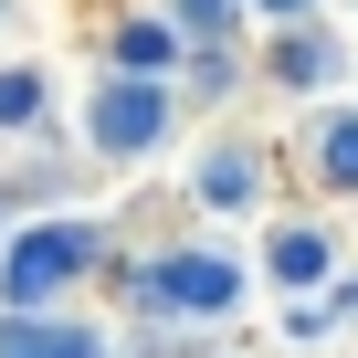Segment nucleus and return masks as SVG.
Returning <instances> with one entry per match:
<instances>
[{
    "mask_svg": "<svg viewBox=\"0 0 358 358\" xmlns=\"http://www.w3.org/2000/svg\"><path fill=\"white\" fill-rule=\"evenodd\" d=\"M327 11H337V0H253L264 32H285V22H327Z\"/></svg>",
    "mask_w": 358,
    "mask_h": 358,
    "instance_id": "obj_12",
    "label": "nucleus"
},
{
    "mask_svg": "<svg viewBox=\"0 0 358 358\" xmlns=\"http://www.w3.org/2000/svg\"><path fill=\"white\" fill-rule=\"evenodd\" d=\"M264 285H274V295L337 285V232H327V222H274V232H264Z\"/></svg>",
    "mask_w": 358,
    "mask_h": 358,
    "instance_id": "obj_6",
    "label": "nucleus"
},
{
    "mask_svg": "<svg viewBox=\"0 0 358 358\" xmlns=\"http://www.w3.org/2000/svg\"><path fill=\"white\" fill-rule=\"evenodd\" d=\"M0 358H106L95 327H0Z\"/></svg>",
    "mask_w": 358,
    "mask_h": 358,
    "instance_id": "obj_11",
    "label": "nucleus"
},
{
    "mask_svg": "<svg viewBox=\"0 0 358 358\" xmlns=\"http://www.w3.org/2000/svg\"><path fill=\"white\" fill-rule=\"evenodd\" d=\"M169 127H179V85L169 74H95V95H85V148L95 158H148V148H169Z\"/></svg>",
    "mask_w": 358,
    "mask_h": 358,
    "instance_id": "obj_2",
    "label": "nucleus"
},
{
    "mask_svg": "<svg viewBox=\"0 0 358 358\" xmlns=\"http://www.w3.org/2000/svg\"><path fill=\"white\" fill-rule=\"evenodd\" d=\"M106 64L116 74H179V64H190V32L169 22V0H158V11H116L106 22Z\"/></svg>",
    "mask_w": 358,
    "mask_h": 358,
    "instance_id": "obj_7",
    "label": "nucleus"
},
{
    "mask_svg": "<svg viewBox=\"0 0 358 358\" xmlns=\"http://www.w3.org/2000/svg\"><path fill=\"white\" fill-rule=\"evenodd\" d=\"M106 264V232L95 222H22L11 243H0V306H11V316H32V306H64L85 274Z\"/></svg>",
    "mask_w": 358,
    "mask_h": 358,
    "instance_id": "obj_1",
    "label": "nucleus"
},
{
    "mask_svg": "<svg viewBox=\"0 0 358 358\" xmlns=\"http://www.w3.org/2000/svg\"><path fill=\"white\" fill-rule=\"evenodd\" d=\"M53 116V74L43 64H0V137H32Z\"/></svg>",
    "mask_w": 358,
    "mask_h": 358,
    "instance_id": "obj_10",
    "label": "nucleus"
},
{
    "mask_svg": "<svg viewBox=\"0 0 358 358\" xmlns=\"http://www.w3.org/2000/svg\"><path fill=\"white\" fill-rule=\"evenodd\" d=\"M169 22L190 32V53H232L243 32H264V22H253V0H169Z\"/></svg>",
    "mask_w": 358,
    "mask_h": 358,
    "instance_id": "obj_9",
    "label": "nucleus"
},
{
    "mask_svg": "<svg viewBox=\"0 0 358 358\" xmlns=\"http://www.w3.org/2000/svg\"><path fill=\"white\" fill-rule=\"evenodd\" d=\"M337 74H348V43H337L327 22H285V32H264V85H274V95L327 106V95H337Z\"/></svg>",
    "mask_w": 358,
    "mask_h": 358,
    "instance_id": "obj_3",
    "label": "nucleus"
},
{
    "mask_svg": "<svg viewBox=\"0 0 358 358\" xmlns=\"http://www.w3.org/2000/svg\"><path fill=\"white\" fill-rule=\"evenodd\" d=\"M264 190H274V179H264V148H253V137H211V148L190 158V201L222 211V222L264 211Z\"/></svg>",
    "mask_w": 358,
    "mask_h": 358,
    "instance_id": "obj_4",
    "label": "nucleus"
},
{
    "mask_svg": "<svg viewBox=\"0 0 358 358\" xmlns=\"http://www.w3.org/2000/svg\"><path fill=\"white\" fill-rule=\"evenodd\" d=\"M11 22H22V0H0V32H11Z\"/></svg>",
    "mask_w": 358,
    "mask_h": 358,
    "instance_id": "obj_13",
    "label": "nucleus"
},
{
    "mask_svg": "<svg viewBox=\"0 0 358 358\" xmlns=\"http://www.w3.org/2000/svg\"><path fill=\"white\" fill-rule=\"evenodd\" d=\"M148 295L179 306V316H222V306L243 295V264H222V253H169V264L148 274Z\"/></svg>",
    "mask_w": 358,
    "mask_h": 358,
    "instance_id": "obj_8",
    "label": "nucleus"
},
{
    "mask_svg": "<svg viewBox=\"0 0 358 358\" xmlns=\"http://www.w3.org/2000/svg\"><path fill=\"white\" fill-rule=\"evenodd\" d=\"M306 179L327 201H358V95H327V106H306Z\"/></svg>",
    "mask_w": 358,
    "mask_h": 358,
    "instance_id": "obj_5",
    "label": "nucleus"
}]
</instances>
